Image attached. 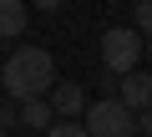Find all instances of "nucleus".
Returning a JSON list of instances; mask_svg holds the SVG:
<instances>
[{
    "mask_svg": "<svg viewBox=\"0 0 152 137\" xmlns=\"http://www.w3.org/2000/svg\"><path fill=\"white\" fill-rule=\"evenodd\" d=\"M56 81V61L41 51V46H15L10 61L0 66V92L10 102H26V97H46Z\"/></svg>",
    "mask_w": 152,
    "mask_h": 137,
    "instance_id": "nucleus-1",
    "label": "nucleus"
},
{
    "mask_svg": "<svg viewBox=\"0 0 152 137\" xmlns=\"http://www.w3.org/2000/svg\"><path fill=\"white\" fill-rule=\"evenodd\" d=\"M137 61H142V36L132 26H112L102 36V66H107V76H127L137 71Z\"/></svg>",
    "mask_w": 152,
    "mask_h": 137,
    "instance_id": "nucleus-2",
    "label": "nucleus"
},
{
    "mask_svg": "<svg viewBox=\"0 0 152 137\" xmlns=\"http://www.w3.org/2000/svg\"><path fill=\"white\" fill-rule=\"evenodd\" d=\"M86 122V137H132V112L117 102V97H102V102H86L81 112Z\"/></svg>",
    "mask_w": 152,
    "mask_h": 137,
    "instance_id": "nucleus-3",
    "label": "nucleus"
},
{
    "mask_svg": "<svg viewBox=\"0 0 152 137\" xmlns=\"http://www.w3.org/2000/svg\"><path fill=\"white\" fill-rule=\"evenodd\" d=\"M46 102H51L56 117H81V112H86V92H81V81H51Z\"/></svg>",
    "mask_w": 152,
    "mask_h": 137,
    "instance_id": "nucleus-4",
    "label": "nucleus"
},
{
    "mask_svg": "<svg viewBox=\"0 0 152 137\" xmlns=\"http://www.w3.org/2000/svg\"><path fill=\"white\" fill-rule=\"evenodd\" d=\"M117 102H122L127 112L152 107V76H147V71H127V76L117 81Z\"/></svg>",
    "mask_w": 152,
    "mask_h": 137,
    "instance_id": "nucleus-5",
    "label": "nucleus"
},
{
    "mask_svg": "<svg viewBox=\"0 0 152 137\" xmlns=\"http://www.w3.org/2000/svg\"><path fill=\"white\" fill-rule=\"evenodd\" d=\"M51 117H56V112H51V102H46V97H26V102H15V122H20V127H31V132H46V127H51Z\"/></svg>",
    "mask_w": 152,
    "mask_h": 137,
    "instance_id": "nucleus-6",
    "label": "nucleus"
},
{
    "mask_svg": "<svg viewBox=\"0 0 152 137\" xmlns=\"http://www.w3.org/2000/svg\"><path fill=\"white\" fill-rule=\"evenodd\" d=\"M31 10H26V0H0V41H15L26 31Z\"/></svg>",
    "mask_w": 152,
    "mask_h": 137,
    "instance_id": "nucleus-7",
    "label": "nucleus"
},
{
    "mask_svg": "<svg viewBox=\"0 0 152 137\" xmlns=\"http://www.w3.org/2000/svg\"><path fill=\"white\" fill-rule=\"evenodd\" d=\"M46 137H86V127L76 122V117H51V127H46Z\"/></svg>",
    "mask_w": 152,
    "mask_h": 137,
    "instance_id": "nucleus-8",
    "label": "nucleus"
},
{
    "mask_svg": "<svg viewBox=\"0 0 152 137\" xmlns=\"http://www.w3.org/2000/svg\"><path fill=\"white\" fill-rule=\"evenodd\" d=\"M142 41H152V0H137V26H132Z\"/></svg>",
    "mask_w": 152,
    "mask_h": 137,
    "instance_id": "nucleus-9",
    "label": "nucleus"
},
{
    "mask_svg": "<svg viewBox=\"0 0 152 137\" xmlns=\"http://www.w3.org/2000/svg\"><path fill=\"white\" fill-rule=\"evenodd\" d=\"M10 127H20V122H15V102L5 97V102H0V132H10Z\"/></svg>",
    "mask_w": 152,
    "mask_h": 137,
    "instance_id": "nucleus-10",
    "label": "nucleus"
},
{
    "mask_svg": "<svg viewBox=\"0 0 152 137\" xmlns=\"http://www.w3.org/2000/svg\"><path fill=\"white\" fill-rule=\"evenodd\" d=\"M31 5H36V10H46V15H56V10H61V0H31Z\"/></svg>",
    "mask_w": 152,
    "mask_h": 137,
    "instance_id": "nucleus-11",
    "label": "nucleus"
},
{
    "mask_svg": "<svg viewBox=\"0 0 152 137\" xmlns=\"http://www.w3.org/2000/svg\"><path fill=\"white\" fill-rule=\"evenodd\" d=\"M142 51H152V41H142Z\"/></svg>",
    "mask_w": 152,
    "mask_h": 137,
    "instance_id": "nucleus-12",
    "label": "nucleus"
},
{
    "mask_svg": "<svg viewBox=\"0 0 152 137\" xmlns=\"http://www.w3.org/2000/svg\"><path fill=\"white\" fill-rule=\"evenodd\" d=\"M0 137H10V132H0Z\"/></svg>",
    "mask_w": 152,
    "mask_h": 137,
    "instance_id": "nucleus-13",
    "label": "nucleus"
},
{
    "mask_svg": "<svg viewBox=\"0 0 152 137\" xmlns=\"http://www.w3.org/2000/svg\"><path fill=\"white\" fill-rule=\"evenodd\" d=\"M31 137H36V132H31Z\"/></svg>",
    "mask_w": 152,
    "mask_h": 137,
    "instance_id": "nucleus-14",
    "label": "nucleus"
}]
</instances>
